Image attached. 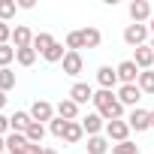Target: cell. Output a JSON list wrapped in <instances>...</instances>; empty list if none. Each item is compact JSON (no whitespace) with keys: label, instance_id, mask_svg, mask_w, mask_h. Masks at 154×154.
I'll use <instances>...</instances> for the list:
<instances>
[{"label":"cell","instance_id":"obj_1","mask_svg":"<svg viewBox=\"0 0 154 154\" xmlns=\"http://www.w3.org/2000/svg\"><path fill=\"white\" fill-rule=\"evenodd\" d=\"M94 106H97V115L109 124V121H121V115H124V106H121V100L112 94V91H97L94 94Z\"/></svg>","mask_w":154,"mask_h":154},{"label":"cell","instance_id":"obj_2","mask_svg":"<svg viewBox=\"0 0 154 154\" xmlns=\"http://www.w3.org/2000/svg\"><path fill=\"white\" fill-rule=\"evenodd\" d=\"M148 24H127L124 27V42L127 45H133V48H139V45H148L145 39H148Z\"/></svg>","mask_w":154,"mask_h":154},{"label":"cell","instance_id":"obj_3","mask_svg":"<svg viewBox=\"0 0 154 154\" xmlns=\"http://www.w3.org/2000/svg\"><path fill=\"white\" fill-rule=\"evenodd\" d=\"M115 69H118V82H121V85H136V82H139V72H142V69L133 63V57H130V60H121Z\"/></svg>","mask_w":154,"mask_h":154},{"label":"cell","instance_id":"obj_4","mask_svg":"<svg viewBox=\"0 0 154 154\" xmlns=\"http://www.w3.org/2000/svg\"><path fill=\"white\" fill-rule=\"evenodd\" d=\"M151 3L148 0H133L130 3V18H133V24H142V21H151Z\"/></svg>","mask_w":154,"mask_h":154},{"label":"cell","instance_id":"obj_5","mask_svg":"<svg viewBox=\"0 0 154 154\" xmlns=\"http://www.w3.org/2000/svg\"><path fill=\"white\" fill-rule=\"evenodd\" d=\"M127 124H130V130L142 133V130H148V127H151V112H145V109H139V106H136V109L130 112Z\"/></svg>","mask_w":154,"mask_h":154},{"label":"cell","instance_id":"obj_6","mask_svg":"<svg viewBox=\"0 0 154 154\" xmlns=\"http://www.w3.org/2000/svg\"><path fill=\"white\" fill-rule=\"evenodd\" d=\"M69 100H72L75 106H85L88 100H94V88L85 85V82H75V85L69 88Z\"/></svg>","mask_w":154,"mask_h":154},{"label":"cell","instance_id":"obj_7","mask_svg":"<svg viewBox=\"0 0 154 154\" xmlns=\"http://www.w3.org/2000/svg\"><path fill=\"white\" fill-rule=\"evenodd\" d=\"M30 118L39 121V124H42V121H51V118H54V106H51L48 100H36V103L30 106Z\"/></svg>","mask_w":154,"mask_h":154},{"label":"cell","instance_id":"obj_8","mask_svg":"<svg viewBox=\"0 0 154 154\" xmlns=\"http://www.w3.org/2000/svg\"><path fill=\"white\" fill-rule=\"evenodd\" d=\"M127 136H130V124H127V121H109V124H106V139L127 142Z\"/></svg>","mask_w":154,"mask_h":154},{"label":"cell","instance_id":"obj_9","mask_svg":"<svg viewBox=\"0 0 154 154\" xmlns=\"http://www.w3.org/2000/svg\"><path fill=\"white\" fill-rule=\"evenodd\" d=\"M30 45H33V33H30V27H24V24L12 27V48H30Z\"/></svg>","mask_w":154,"mask_h":154},{"label":"cell","instance_id":"obj_10","mask_svg":"<svg viewBox=\"0 0 154 154\" xmlns=\"http://www.w3.org/2000/svg\"><path fill=\"white\" fill-rule=\"evenodd\" d=\"M60 63H63V72H66V75H79V72H82V66H85V60H82V54H79V51H66Z\"/></svg>","mask_w":154,"mask_h":154},{"label":"cell","instance_id":"obj_11","mask_svg":"<svg viewBox=\"0 0 154 154\" xmlns=\"http://www.w3.org/2000/svg\"><path fill=\"white\" fill-rule=\"evenodd\" d=\"M139 97H142L139 85H121V91H118V100H121V106H133V109H136Z\"/></svg>","mask_w":154,"mask_h":154},{"label":"cell","instance_id":"obj_12","mask_svg":"<svg viewBox=\"0 0 154 154\" xmlns=\"http://www.w3.org/2000/svg\"><path fill=\"white\" fill-rule=\"evenodd\" d=\"M82 130H85L88 136H100V130H106V121H103L97 112H91V115L82 118Z\"/></svg>","mask_w":154,"mask_h":154},{"label":"cell","instance_id":"obj_13","mask_svg":"<svg viewBox=\"0 0 154 154\" xmlns=\"http://www.w3.org/2000/svg\"><path fill=\"white\" fill-rule=\"evenodd\" d=\"M133 63H136L139 69H151V63H154V51H151V45H139V48H133Z\"/></svg>","mask_w":154,"mask_h":154},{"label":"cell","instance_id":"obj_14","mask_svg":"<svg viewBox=\"0 0 154 154\" xmlns=\"http://www.w3.org/2000/svg\"><path fill=\"white\" fill-rule=\"evenodd\" d=\"M97 82H100L103 91H112V88L118 85V69H112V66H100V69H97Z\"/></svg>","mask_w":154,"mask_h":154},{"label":"cell","instance_id":"obj_15","mask_svg":"<svg viewBox=\"0 0 154 154\" xmlns=\"http://www.w3.org/2000/svg\"><path fill=\"white\" fill-rule=\"evenodd\" d=\"M54 112H57V118H63V121H75V115H79V106H75V103L66 97V100H60V103L54 106Z\"/></svg>","mask_w":154,"mask_h":154},{"label":"cell","instance_id":"obj_16","mask_svg":"<svg viewBox=\"0 0 154 154\" xmlns=\"http://www.w3.org/2000/svg\"><path fill=\"white\" fill-rule=\"evenodd\" d=\"M33 124V118H30V112H15L12 118H9V127H12V133H27V127Z\"/></svg>","mask_w":154,"mask_h":154},{"label":"cell","instance_id":"obj_17","mask_svg":"<svg viewBox=\"0 0 154 154\" xmlns=\"http://www.w3.org/2000/svg\"><path fill=\"white\" fill-rule=\"evenodd\" d=\"M51 45H54V36H51V33H33V45H30V48H33L36 54H45Z\"/></svg>","mask_w":154,"mask_h":154},{"label":"cell","instance_id":"obj_18","mask_svg":"<svg viewBox=\"0 0 154 154\" xmlns=\"http://www.w3.org/2000/svg\"><path fill=\"white\" fill-rule=\"evenodd\" d=\"M27 145H30V142H27L24 133H9V136H6V151H9V154H12V151H24Z\"/></svg>","mask_w":154,"mask_h":154},{"label":"cell","instance_id":"obj_19","mask_svg":"<svg viewBox=\"0 0 154 154\" xmlns=\"http://www.w3.org/2000/svg\"><path fill=\"white\" fill-rule=\"evenodd\" d=\"M82 42H85V48H97V45L103 42V33H100L97 27H85V30H82Z\"/></svg>","mask_w":154,"mask_h":154},{"label":"cell","instance_id":"obj_20","mask_svg":"<svg viewBox=\"0 0 154 154\" xmlns=\"http://www.w3.org/2000/svg\"><path fill=\"white\" fill-rule=\"evenodd\" d=\"M106 151H109L106 136H88V154H106Z\"/></svg>","mask_w":154,"mask_h":154},{"label":"cell","instance_id":"obj_21","mask_svg":"<svg viewBox=\"0 0 154 154\" xmlns=\"http://www.w3.org/2000/svg\"><path fill=\"white\" fill-rule=\"evenodd\" d=\"M136 85H139V91H142V94H154V69H142Z\"/></svg>","mask_w":154,"mask_h":154},{"label":"cell","instance_id":"obj_22","mask_svg":"<svg viewBox=\"0 0 154 154\" xmlns=\"http://www.w3.org/2000/svg\"><path fill=\"white\" fill-rule=\"evenodd\" d=\"M82 136H85V130H82V124H79V121H69V127H66V133H63V139H66L69 145H75V142H82Z\"/></svg>","mask_w":154,"mask_h":154},{"label":"cell","instance_id":"obj_23","mask_svg":"<svg viewBox=\"0 0 154 154\" xmlns=\"http://www.w3.org/2000/svg\"><path fill=\"white\" fill-rule=\"evenodd\" d=\"M24 136H27V142H30V145H39V142H42V136H45V127H42L39 121H33V124L27 127V133H24Z\"/></svg>","mask_w":154,"mask_h":154},{"label":"cell","instance_id":"obj_24","mask_svg":"<svg viewBox=\"0 0 154 154\" xmlns=\"http://www.w3.org/2000/svg\"><path fill=\"white\" fill-rule=\"evenodd\" d=\"M15 60H18L21 66H33V63H36V51H33V48H15Z\"/></svg>","mask_w":154,"mask_h":154},{"label":"cell","instance_id":"obj_25","mask_svg":"<svg viewBox=\"0 0 154 154\" xmlns=\"http://www.w3.org/2000/svg\"><path fill=\"white\" fill-rule=\"evenodd\" d=\"M12 88H15V72L6 66V69H0V91L6 94V91H12Z\"/></svg>","mask_w":154,"mask_h":154},{"label":"cell","instance_id":"obj_26","mask_svg":"<svg viewBox=\"0 0 154 154\" xmlns=\"http://www.w3.org/2000/svg\"><path fill=\"white\" fill-rule=\"evenodd\" d=\"M15 9H18L15 0H0V21H6V24H9V18L15 15Z\"/></svg>","mask_w":154,"mask_h":154},{"label":"cell","instance_id":"obj_27","mask_svg":"<svg viewBox=\"0 0 154 154\" xmlns=\"http://www.w3.org/2000/svg\"><path fill=\"white\" fill-rule=\"evenodd\" d=\"M66 127H69V121H63V118H51V121H48V130H51V136H57V139H63Z\"/></svg>","mask_w":154,"mask_h":154},{"label":"cell","instance_id":"obj_28","mask_svg":"<svg viewBox=\"0 0 154 154\" xmlns=\"http://www.w3.org/2000/svg\"><path fill=\"white\" fill-rule=\"evenodd\" d=\"M79 48H85V42H82V30L66 33V51H79Z\"/></svg>","mask_w":154,"mask_h":154},{"label":"cell","instance_id":"obj_29","mask_svg":"<svg viewBox=\"0 0 154 154\" xmlns=\"http://www.w3.org/2000/svg\"><path fill=\"white\" fill-rule=\"evenodd\" d=\"M63 54H66V51H63V45H60V42H54V45H51L42 57H45L48 63H57V60H63Z\"/></svg>","mask_w":154,"mask_h":154},{"label":"cell","instance_id":"obj_30","mask_svg":"<svg viewBox=\"0 0 154 154\" xmlns=\"http://www.w3.org/2000/svg\"><path fill=\"white\" fill-rule=\"evenodd\" d=\"M12 60H15V48L12 45H0V69H6Z\"/></svg>","mask_w":154,"mask_h":154},{"label":"cell","instance_id":"obj_31","mask_svg":"<svg viewBox=\"0 0 154 154\" xmlns=\"http://www.w3.org/2000/svg\"><path fill=\"white\" fill-rule=\"evenodd\" d=\"M112 154H139V145H133V142L127 139V142H118V145H112Z\"/></svg>","mask_w":154,"mask_h":154},{"label":"cell","instance_id":"obj_32","mask_svg":"<svg viewBox=\"0 0 154 154\" xmlns=\"http://www.w3.org/2000/svg\"><path fill=\"white\" fill-rule=\"evenodd\" d=\"M9 39H12V27L6 21H0V45H9Z\"/></svg>","mask_w":154,"mask_h":154},{"label":"cell","instance_id":"obj_33","mask_svg":"<svg viewBox=\"0 0 154 154\" xmlns=\"http://www.w3.org/2000/svg\"><path fill=\"white\" fill-rule=\"evenodd\" d=\"M6 130H12V127H9V118L0 115V133H6Z\"/></svg>","mask_w":154,"mask_h":154},{"label":"cell","instance_id":"obj_34","mask_svg":"<svg viewBox=\"0 0 154 154\" xmlns=\"http://www.w3.org/2000/svg\"><path fill=\"white\" fill-rule=\"evenodd\" d=\"M24 154H42V145H27Z\"/></svg>","mask_w":154,"mask_h":154},{"label":"cell","instance_id":"obj_35","mask_svg":"<svg viewBox=\"0 0 154 154\" xmlns=\"http://www.w3.org/2000/svg\"><path fill=\"white\" fill-rule=\"evenodd\" d=\"M3 106H6V94H3V91H0V109H3Z\"/></svg>","mask_w":154,"mask_h":154},{"label":"cell","instance_id":"obj_36","mask_svg":"<svg viewBox=\"0 0 154 154\" xmlns=\"http://www.w3.org/2000/svg\"><path fill=\"white\" fill-rule=\"evenodd\" d=\"M42 154H57V151L54 148H42Z\"/></svg>","mask_w":154,"mask_h":154},{"label":"cell","instance_id":"obj_37","mask_svg":"<svg viewBox=\"0 0 154 154\" xmlns=\"http://www.w3.org/2000/svg\"><path fill=\"white\" fill-rule=\"evenodd\" d=\"M148 30H151V33H154V15H151V21H148Z\"/></svg>","mask_w":154,"mask_h":154},{"label":"cell","instance_id":"obj_38","mask_svg":"<svg viewBox=\"0 0 154 154\" xmlns=\"http://www.w3.org/2000/svg\"><path fill=\"white\" fill-rule=\"evenodd\" d=\"M3 148H6V139H0V154H3Z\"/></svg>","mask_w":154,"mask_h":154},{"label":"cell","instance_id":"obj_39","mask_svg":"<svg viewBox=\"0 0 154 154\" xmlns=\"http://www.w3.org/2000/svg\"><path fill=\"white\" fill-rule=\"evenodd\" d=\"M151 127H154V109H151Z\"/></svg>","mask_w":154,"mask_h":154},{"label":"cell","instance_id":"obj_40","mask_svg":"<svg viewBox=\"0 0 154 154\" xmlns=\"http://www.w3.org/2000/svg\"><path fill=\"white\" fill-rule=\"evenodd\" d=\"M148 45H151V51H154V36H151V42H148Z\"/></svg>","mask_w":154,"mask_h":154},{"label":"cell","instance_id":"obj_41","mask_svg":"<svg viewBox=\"0 0 154 154\" xmlns=\"http://www.w3.org/2000/svg\"><path fill=\"white\" fill-rule=\"evenodd\" d=\"M6 154H9V151H6ZM12 154H24V151H12Z\"/></svg>","mask_w":154,"mask_h":154}]
</instances>
